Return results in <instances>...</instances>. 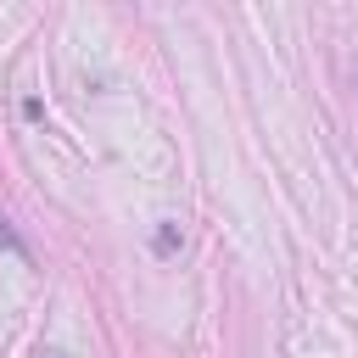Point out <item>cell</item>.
<instances>
[{
  "label": "cell",
  "mask_w": 358,
  "mask_h": 358,
  "mask_svg": "<svg viewBox=\"0 0 358 358\" xmlns=\"http://www.w3.org/2000/svg\"><path fill=\"white\" fill-rule=\"evenodd\" d=\"M0 246H17V235H11V229H6V224H0Z\"/></svg>",
  "instance_id": "1"
}]
</instances>
